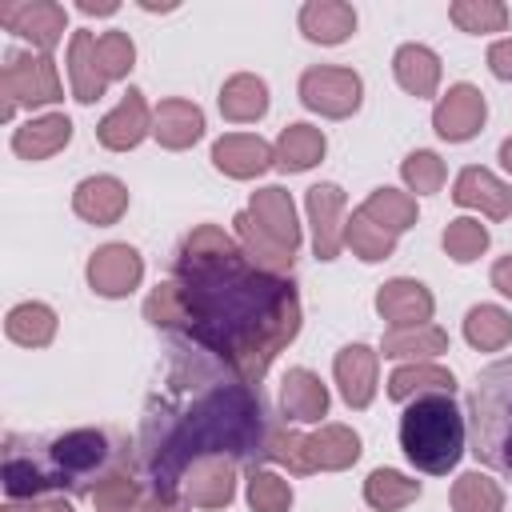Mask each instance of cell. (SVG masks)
<instances>
[{
	"label": "cell",
	"mask_w": 512,
	"mask_h": 512,
	"mask_svg": "<svg viewBox=\"0 0 512 512\" xmlns=\"http://www.w3.org/2000/svg\"><path fill=\"white\" fill-rule=\"evenodd\" d=\"M144 316L156 328L184 332L236 380L260 388L268 364L300 332V296L288 276L256 268L236 236L200 224L184 236L172 280L144 300Z\"/></svg>",
	"instance_id": "1"
},
{
	"label": "cell",
	"mask_w": 512,
	"mask_h": 512,
	"mask_svg": "<svg viewBox=\"0 0 512 512\" xmlns=\"http://www.w3.org/2000/svg\"><path fill=\"white\" fill-rule=\"evenodd\" d=\"M268 408L260 400V388L244 380H216L208 376L192 400H152L140 424V468L152 480V492L176 496L188 468L204 456H228V460H268V436H272Z\"/></svg>",
	"instance_id": "2"
},
{
	"label": "cell",
	"mask_w": 512,
	"mask_h": 512,
	"mask_svg": "<svg viewBox=\"0 0 512 512\" xmlns=\"http://www.w3.org/2000/svg\"><path fill=\"white\" fill-rule=\"evenodd\" d=\"M128 464V444L104 428H72L44 444L8 436L4 492L8 500H36L40 492L92 496V488Z\"/></svg>",
	"instance_id": "3"
},
{
	"label": "cell",
	"mask_w": 512,
	"mask_h": 512,
	"mask_svg": "<svg viewBox=\"0 0 512 512\" xmlns=\"http://www.w3.org/2000/svg\"><path fill=\"white\" fill-rule=\"evenodd\" d=\"M464 440H468V428L452 392H424L408 400L400 416V448L420 472H432V476L452 472L464 456Z\"/></svg>",
	"instance_id": "4"
},
{
	"label": "cell",
	"mask_w": 512,
	"mask_h": 512,
	"mask_svg": "<svg viewBox=\"0 0 512 512\" xmlns=\"http://www.w3.org/2000/svg\"><path fill=\"white\" fill-rule=\"evenodd\" d=\"M236 240L244 248V256L264 268V272H292L296 248H300V224H296V204L280 184H268L260 192H252L248 208L236 212Z\"/></svg>",
	"instance_id": "5"
},
{
	"label": "cell",
	"mask_w": 512,
	"mask_h": 512,
	"mask_svg": "<svg viewBox=\"0 0 512 512\" xmlns=\"http://www.w3.org/2000/svg\"><path fill=\"white\" fill-rule=\"evenodd\" d=\"M468 432L476 460L512 480V360H496L476 376Z\"/></svg>",
	"instance_id": "6"
},
{
	"label": "cell",
	"mask_w": 512,
	"mask_h": 512,
	"mask_svg": "<svg viewBox=\"0 0 512 512\" xmlns=\"http://www.w3.org/2000/svg\"><path fill=\"white\" fill-rule=\"evenodd\" d=\"M268 460L284 464L296 476L308 472H344L360 460V436L348 424H324L312 436H296L288 428H272L268 436Z\"/></svg>",
	"instance_id": "7"
},
{
	"label": "cell",
	"mask_w": 512,
	"mask_h": 512,
	"mask_svg": "<svg viewBox=\"0 0 512 512\" xmlns=\"http://www.w3.org/2000/svg\"><path fill=\"white\" fill-rule=\"evenodd\" d=\"M0 92H4V120H12V112L20 104L36 108V104H56L64 96L52 56H44V52H20V48H8L4 52Z\"/></svg>",
	"instance_id": "8"
},
{
	"label": "cell",
	"mask_w": 512,
	"mask_h": 512,
	"mask_svg": "<svg viewBox=\"0 0 512 512\" xmlns=\"http://www.w3.org/2000/svg\"><path fill=\"white\" fill-rule=\"evenodd\" d=\"M300 100H304V108H312V112H320L328 120H344V116H352L360 108L364 84H360V76L352 68L324 64V68H308L300 76Z\"/></svg>",
	"instance_id": "9"
},
{
	"label": "cell",
	"mask_w": 512,
	"mask_h": 512,
	"mask_svg": "<svg viewBox=\"0 0 512 512\" xmlns=\"http://www.w3.org/2000/svg\"><path fill=\"white\" fill-rule=\"evenodd\" d=\"M0 24L12 36L28 40L36 52L48 56L60 44L64 28H68V12L56 0H4L0 4Z\"/></svg>",
	"instance_id": "10"
},
{
	"label": "cell",
	"mask_w": 512,
	"mask_h": 512,
	"mask_svg": "<svg viewBox=\"0 0 512 512\" xmlns=\"http://www.w3.org/2000/svg\"><path fill=\"white\" fill-rule=\"evenodd\" d=\"M484 116H488V104H484V92L472 88V84H452L436 112H432V128L448 140V144H464L472 140L480 128H484Z\"/></svg>",
	"instance_id": "11"
},
{
	"label": "cell",
	"mask_w": 512,
	"mask_h": 512,
	"mask_svg": "<svg viewBox=\"0 0 512 512\" xmlns=\"http://www.w3.org/2000/svg\"><path fill=\"white\" fill-rule=\"evenodd\" d=\"M140 276H144V260L132 244H104L88 260V288L108 300L128 296L140 284Z\"/></svg>",
	"instance_id": "12"
},
{
	"label": "cell",
	"mask_w": 512,
	"mask_h": 512,
	"mask_svg": "<svg viewBox=\"0 0 512 512\" xmlns=\"http://www.w3.org/2000/svg\"><path fill=\"white\" fill-rule=\"evenodd\" d=\"M308 224H312L316 256L336 260L344 248V192H340V184H312L308 188Z\"/></svg>",
	"instance_id": "13"
},
{
	"label": "cell",
	"mask_w": 512,
	"mask_h": 512,
	"mask_svg": "<svg viewBox=\"0 0 512 512\" xmlns=\"http://www.w3.org/2000/svg\"><path fill=\"white\" fill-rule=\"evenodd\" d=\"M148 132H152V112H148L144 92H136V88H128L124 100L96 124V140H100L108 152H128V148H136Z\"/></svg>",
	"instance_id": "14"
},
{
	"label": "cell",
	"mask_w": 512,
	"mask_h": 512,
	"mask_svg": "<svg viewBox=\"0 0 512 512\" xmlns=\"http://www.w3.org/2000/svg\"><path fill=\"white\" fill-rule=\"evenodd\" d=\"M432 292L420 284V280H408V276H396L388 284H380L376 292V312L392 324V328H420L432 320Z\"/></svg>",
	"instance_id": "15"
},
{
	"label": "cell",
	"mask_w": 512,
	"mask_h": 512,
	"mask_svg": "<svg viewBox=\"0 0 512 512\" xmlns=\"http://www.w3.org/2000/svg\"><path fill=\"white\" fill-rule=\"evenodd\" d=\"M184 500L196 508H224L236 496V460L228 456H204L184 476Z\"/></svg>",
	"instance_id": "16"
},
{
	"label": "cell",
	"mask_w": 512,
	"mask_h": 512,
	"mask_svg": "<svg viewBox=\"0 0 512 512\" xmlns=\"http://www.w3.org/2000/svg\"><path fill=\"white\" fill-rule=\"evenodd\" d=\"M376 368H380V352L368 344H348L336 352V384L348 408H368L376 396Z\"/></svg>",
	"instance_id": "17"
},
{
	"label": "cell",
	"mask_w": 512,
	"mask_h": 512,
	"mask_svg": "<svg viewBox=\"0 0 512 512\" xmlns=\"http://www.w3.org/2000/svg\"><path fill=\"white\" fill-rule=\"evenodd\" d=\"M212 164L232 180H252V176H260V172H268L276 164V152L260 136L228 132V136H220L212 144Z\"/></svg>",
	"instance_id": "18"
},
{
	"label": "cell",
	"mask_w": 512,
	"mask_h": 512,
	"mask_svg": "<svg viewBox=\"0 0 512 512\" xmlns=\"http://www.w3.org/2000/svg\"><path fill=\"white\" fill-rule=\"evenodd\" d=\"M72 208H76L80 220H88L96 228H108L128 212V188L116 176H88V180L76 184Z\"/></svg>",
	"instance_id": "19"
},
{
	"label": "cell",
	"mask_w": 512,
	"mask_h": 512,
	"mask_svg": "<svg viewBox=\"0 0 512 512\" xmlns=\"http://www.w3.org/2000/svg\"><path fill=\"white\" fill-rule=\"evenodd\" d=\"M452 200L460 208H480L492 220H508L512 216V188L504 180H496L488 168H464L452 184Z\"/></svg>",
	"instance_id": "20"
},
{
	"label": "cell",
	"mask_w": 512,
	"mask_h": 512,
	"mask_svg": "<svg viewBox=\"0 0 512 512\" xmlns=\"http://www.w3.org/2000/svg\"><path fill=\"white\" fill-rule=\"evenodd\" d=\"M152 136H156L164 148H172V152L192 148V144L204 136V112H200L192 100H180V96L160 100L156 112H152Z\"/></svg>",
	"instance_id": "21"
},
{
	"label": "cell",
	"mask_w": 512,
	"mask_h": 512,
	"mask_svg": "<svg viewBox=\"0 0 512 512\" xmlns=\"http://www.w3.org/2000/svg\"><path fill=\"white\" fill-rule=\"evenodd\" d=\"M68 140H72V120L64 112H48L12 132V152L20 160H48L60 148H68Z\"/></svg>",
	"instance_id": "22"
},
{
	"label": "cell",
	"mask_w": 512,
	"mask_h": 512,
	"mask_svg": "<svg viewBox=\"0 0 512 512\" xmlns=\"http://www.w3.org/2000/svg\"><path fill=\"white\" fill-rule=\"evenodd\" d=\"M68 80H72V96L80 104H96L108 88V76L96 56V36L84 28L72 32V40H68Z\"/></svg>",
	"instance_id": "23"
},
{
	"label": "cell",
	"mask_w": 512,
	"mask_h": 512,
	"mask_svg": "<svg viewBox=\"0 0 512 512\" xmlns=\"http://www.w3.org/2000/svg\"><path fill=\"white\" fill-rule=\"evenodd\" d=\"M300 32L312 44H344L356 32V8L344 0H308L300 8Z\"/></svg>",
	"instance_id": "24"
},
{
	"label": "cell",
	"mask_w": 512,
	"mask_h": 512,
	"mask_svg": "<svg viewBox=\"0 0 512 512\" xmlns=\"http://www.w3.org/2000/svg\"><path fill=\"white\" fill-rule=\"evenodd\" d=\"M280 408L296 424H316L328 412V388L312 368H292L280 388Z\"/></svg>",
	"instance_id": "25"
},
{
	"label": "cell",
	"mask_w": 512,
	"mask_h": 512,
	"mask_svg": "<svg viewBox=\"0 0 512 512\" xmlns=\"http://www.w3.org/2000/svg\"><path fill=\"white\" fill-rule=\"evenodd\" d=\"M392 72H396V84L416 100H428L440 88V56L424 44H400L392 56Z\"/></svg>",
	"instance_id": "26"
},
{
	"label": "cell",
	"mask_w": 512,
	"mask_h": 512,
	"mask_svg": "<svg viewBox=\"0 0 512 512\" xmlns=\"http://www.w3.org/2000/svg\"><path fill=\"white\" fill-rule=\"evenodd\" d=\"M268 112V84L252 72H236L220 88V116L232 124H252Z\"/></svg>",
	"instance_id": "27"
},
{
	"label": "cell",
	"mask_w": 512,
	"mask_h": 512,
	"mask_svg": "<svg viewBox=\"0 0 512 512\" xmlns=\"http://www.w3.org/2000/svg\"><path fill=\"white\" fill-rule=\"evenodd\" d=\"M324 148H328V140H324L320 128H312V124H288L280 132V140H276L272 152H276V168H284V172H308L312 164L324 160Z\"/></svg>",
	"instance_id": "28"
},
{
	"label": "cell",
	"mask_w": 512,
	"mask_h": 512,
	"mask_svg": "<svg viewBox=\"0 0 512 512\" xmlns=\"http://www.w3.org/2000/svg\"><path fill=\"white\" fill-rule=\"evenodd\" d=\"M4 332L12 344H24V348H44L52 344L56 336V312L40 300H24L16 304L8 316H4Z\"/></svg>",
	"instance_id": "29"
},
{
	"label": "cell",
	"mask_w": 512,
	"mask_h": 512,
	"mask_svg": "<svg viewBox=\"0 0 512 512\" xmlns=\"http://www.w3.org/2000/svg\"><path fill=\"white\" fill-rule=\"evenodd\" d=\"M384 356L392 360H412V364H424L428 356H440L448 352V332L436 328V324H420V328H392L380 344Z\"/></svg>",
	"instance_id": "30"
},
{
	"label": "cell",
	"mask_w": 512,
	"mask_h": 512,
	"mask_svg": "<svg viewBox=\"0 0 512 512\" xmlns=\"http://www.w3.org/2000/svg\"><path fill=\"white\" fill-rule=\"evenodd\" d=\"M424 392H456V376L440 364H404L388 376V396L392 400H416Z\"/></svg>",
	"instance_id": "31"
},
{
	"label": "cell",
	"mask_w": 512,
	"mask_h": 512,
	"mask_svg": "<svg viewBox=\"0 0 512 512\" xmlns=\"http://www.w3.org/2000/svg\"><path fill=\"white\" fill-rule=\"evenodd\" d=\"M416 496H420V480H412V476H404V472H396V468H376V472H368V480H364V500H368L376 512H400V508H408Z\"/></svg>",
	"instance_id": "32"
},
{
	"label": "cell",
	"mask_w": 512,
	"mask_h": 512,
	"mask_svg": "<svg viewBox=\"0 0 512 512\" xmlns=\"http://www.w3.org/2000/svg\"><path fill=\"white\" fill-rule=\"evenodd\" d=\"M464 340L480 352H500L512 340V316L500 304H476L464 316Z\"/></svg>",
	"instance_id": "33"
},
{
	"label": "cell",
	"mask_w": 512,
	"mask_h": 512,
	"mask_svg": "<svg viewBox=\"0 0 512 512\" xmlns=\"http://www.w3.org/2000/svg\"><path fill=\"white\" fill-rule=\"evenodd\" d=\"M356 212H364L372 224L388 228L392 236H400L404 228L416 224V200H412L408 192H400V188H376Z\"/></svg>",
	"instance_id": "34"
},
{
	"label": "cell",
	"mask_w": 512,
	"mask_h": 512,
	"mask_svg": "<svg viewBox=\"0 0 512 512\" xmlns=\"http://www.w3.org/2000/svg\"><path fill=\"white\" fill-rule=\"evenodd\" d=\"M344 244H348V248H352L360 260L376 264V260H388V256H392L396 236H392L388 228L372 224L364 212H352V216L344 220Z\"/></svg>",
	"instance_id": "35"
},
{
	"label": "cell",
	"mask_w": 512,
	"mask_h": 512,
	"mask_svg": "<svg viewBox=\"0 0 512 512\" xmlns=\"http://www.w3.org/2000/svg\"><path fill=\"white\" fill-rule=\"evenodd\" d=\"M452 512H504V492L484 472H464L452 484Z\"/></svg>",
	"instance_id": "36"
},
{
	"label": "cell",
	"mask_w": 512,
	"mask_h": 512,
	"mask_svg": "<svg viewBox=\"0 0 512 512\" xmlns=\"http://www.w3.org/2000/svg\"><path fill=\"white\" fill-rule=\"evenodd\" d=\"M448 16H452V24L460 28V32H504L508 28V8L500 4V0H456L452 8H448Z\"/></svg>",
	"instance_id": "37"
},
{
	"label": "cell",
	"mask_w": 512,
	"mask_h": 512,
	"mask_svg": "<svg viewBox=\"0 0 512 512\" xmlns=\"http://www.w3.org/2000/svg\"><path fill=\"white\" fill-rule=\"evenodd\" d=\"M92 504H96V512H128V508L144 504V500H140V480L128 472V464L116 468V472H108V476L92 488Z\"/></svg>",
	"instance_id": "38"
},
{
	"label": "cell",
	"mask_w": 512,
	"mask_h": 512,
	"mask_svg": "<svg viewBox=\"0 0 512 512\" xmlns=\"http://www.w3.org/2000/svg\"><path fill=\"white\" fill-rule=\"evenodd\" d=\"M488 248V228L472 216H460L444 228V252L456 260V264H472L480 252Z\"/></svg>",
	"instance_id": "39"
},
{
	"label": "cell",
	"mask_w": 512,
	"mask_h": 512,
	"mask_svg": "<svg viewBox=\"0 0 512 512\" xmlns=\"http://www.w3.org/2000/svg\"><path fill=\"white\" fill-rule=\"evenodd\" d=\"M248 504L252 512H288L292 508V484L276 472H264V468H252L248 476Z\"/></svg>",
	"instance_id": "40"
},
{
	"label": "cell",
	"mask_w": 512,
	"mask_h": 512,
	"mask_svg": "<svg viewBox=\"0 0 512 512\" xmlns=\"http://www.w3.org/2000/svg\"><path fill=\"white\" fill-rule=\"evenodd\" d=\"M400 176H404V184H408L416 196H428V192H440V188H444V176H448V172H444V160H440L436 152L420 148V152L404 156Z\"/></svg>",
	"instance_id": "41"
},
{
	"label": "cell",
	"mask_w": 512,
	"mask_h": 512,
	"mask_svg": "<svg viewBox=\"0 0 512 512\" xmlns=\"http://www.w3.org/2000/svg\"><path fill=\"white\" fill-rule=\"evenodd\" d=\"M96 56H100V68H104V76H108V84H112V80H124V76L132 72L136 44H132L128 32L112 28V32H104V36H96Z\"/></svg>",
	"instance_id": "42"
},
{
	"label": "cell",
	"mask_w": 512,
	"mask_h": 512,
	"mask_svg": "<svg viewBox=\"0 0 512 512\" xmlns=\"http://www.w3.org/2000/svg\"><path fill=\"white\" fill-rule=\"evenodd\" d=\"M488 68L496 80H512V36L508 40H496L488 48Z\"/></svg>",
	"instance_id": "43"
},
{
	"label": "cell",
	"mask_w": 512,
	"mask_h": 512,
	"mask_svg": "<svg viewBox=\"0 0 512 512\" xmlns=\"http://www.w3.org/2000/svg\"><path fill=\"white\" fill-rule=\"evenodd\" d=\"M492 288L512 300V256H500V260L492 264Z\"/></svg>",
	"instance_id": "44"
},
{
	"label": "cell",
	"mask_w": 512,
	"mask_h": 512,
	"mask_svg": "<svg viewBox=\"0 0 512 512\" xmlns=\"http://www.w3.org/2000/svg\"><path fill=\"white\" fill-rule=\"evenodd\" d=\"M140 512H188V500H176V496H160V492H152V496L140 504Z\"/></svg>",
	"instance_id": "45"
},
{
	"label": "cell",
	"mask_w": 512,
	"mask_h": 512,
	"mask_svg": "<svg viewBox=\"0 0 512 512\" xmlns=\"http://www.w3.org/2000/svg\"><path fill=\"white\" fill-rule=\"evenodd\" d=\"M76 8H80L84 16H112L120 4H116V0H80Z\"/></svg>",
	"instance_id": "46"
},
{
	"label": "cell",
	"mask_w": 512,
	"mask_h": 512,
	"mask_svg": "<svg viewBox=\"0 0 512 512\" xmlns=\"http://www.w3.org/2000/svg\"><path fill=\"white\" fill-rule=\"evenodd\" d=\"M36 512H72V504H68L64 496H52V500H40Z\"/></svg>",
	"instance_id": "47"
},
{
	"label": "cell",
	"mask_w": 512,
	"mask_h": 512,
	"mask_svg": "<svg viewBox=\"0 0 512 512\" xmlns=\"http://www.w3.org/2000/svg\"><path fill=\"white\" fill-rule=\"evenodd\" d=\"M500 164H504V168L512 172V136H508V140L500 144Z\"/></svg>",
	"instance_id": "48"
},
{
	"label": "cell",
	"mask_w": 512,
	"mask_h": 512,
	"mask_svg": "<svg viewBox=\"0 0 512 512\" xmlns=\"http://www.w3.org/2000/svg\"><path fill=\"white\" fill-rule=\"evenodd\" d=\"M0 512H36V500H28V504H4Z\"/></svg>",
	"instance_id": "49"
}]
</instances>
